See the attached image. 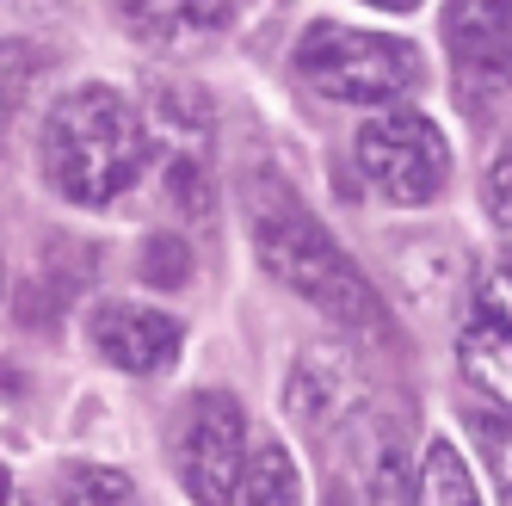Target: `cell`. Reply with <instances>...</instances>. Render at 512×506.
I'll return each mask as SVG.
<instances>
[{
	"instance_id": "6da1fadb",
	"label": "cell",
	"mask_w": 512,
	"mask_h": 506,
	"mask_svg": "<svg viewBox=\"0 0 512 506\" xmlns=\"http://www.w3.org/2000/svg\"><path fill=\"white\" fill-rule=\"evenodd\" d=\"M247 229H253V247H260V266L278 284H290L297 297H309L327 321H340V328H352L364 340L395 334V321H389L383 297L371 291V278L346 260V247L327 235L321 216L303 210V198L284 179H272V173L247 179Z\"/></svg>"
},
{
	"instance_id": "7a4b0ae2",
	"label": "cell",
	"mask_w": 512,
	"mask_h": 506,
	"mask_svg": "<svg viewBox=\"0 0 512 506\" xmlns=\"http://www.w3.org/2000/svg\"><path fill=\"white\" fill-rule=\"evenodd\" d=\"M38 161L68 204H112L155 161V136L124 93L75 87L50 105V118L38 130Z\"/></svg>"
},
{
	"instance_id": "3957f363",
	"label": "cell",
	"mask_w": 512,
	"mask_h": 506,
	"mask_svg": "<svg viewBox=\"0 0 512 506\" xmlns=\"http://www.w3.org/2000/svg\"><path fill=\"white\" fill-rule=\"evenodd\" d=\"M297 75L340 105H383L395 93L420 87V50L383 38V31H358L340 19H315L297 38Z\"/></svg>"
},
{
	"instance_id": "277c9868",
	"label": "cell",
	"mask_w": 512,
	"mask_h": 506,
	"mask_svg": "<svg viewBox=\"0 0 512 506\" xmlns=\"http://www.w3.org/2000/svg\"><path fill=\"white\" fill-rule=\"evenodd\" d=\"M247 463H253L247 414H241L235 395L204 389L173 414V469H179V482H186V494L198 506H229L241 494Z\"/></svg>"
},
{
	"instance_id": "5b68a950",
	"label": "cell",
	"mask_w": 512,
	"mask_h": 506,
	"mask_svg": "<svg viewBox=\"0 0 512 506\" xmlns=\"http://www.w3.org/2000/svg\"><path fill=\"white\" fill-rule=\"evenodd\" d=\"M358 167L389 204H432L451 179V142L426 112H377L358 124Z\"/></svg>"
},
{
	"instance_id": "8992f818",
	"label": "cell",
	"mask_w": 512,
	"mask_h": 506,
	"mask_svg": "<svg viewBox=\"0 0 512 506\" xmlns=\"http://www.w3.org/2000/svg\"><path fill=\"white\" fill-rule=\"evenodd\" d=\"M445 50L469 112L512 118V0H445Z\"/></svg>"
},
{
	"instance_id": "52a82bcc",
	"label": "cell",
	"mask_w": 512,
	"mask_h": 506,
	"mask_svg": "<svg viewBox=\"0 0 512 506\" xmlns=\"http://www.w3.org/2000/svg\"><path fill=\"white\" fill-rule=\"evenodd\" d=\"M149 136L161 142L167 192L192 216H210V112H204V99L186 93V87H161Z\"/></svg>"
},
{
	"instance_id": "ba28073f",
	"label": "cell",
	"mask_w": 512,
	"mask_h": 506,
	"mask_svg": "<svg viewBox=\"0 0 512 506\" xmlns=\"http://www.w3.org/2000/svg\"><path fill=\"white\" fill-rule=\"evenodd\" d=\"M87 340L105 365H118L130 377H155L167 371L179 346H186V328L167 309H142V303H99L87 315Z\"/></svg>"
},
{
	"instance_id": "9c48e42d",
	"label": "cell",
	"mask_w": 512,
	"mask_h": 506,
	"mask_svg": "<svg viewBox=\"0 0 512 506\" xmlns=\"http://www.w3.org/2000/svg\"><path fill=\"white\" fill-rule=\"evenodd\" d=\"M463 371L475 383H488L512 395V260H494L475 278V297L463 315Z\"/></svg>"
},
{
	"instance_id": "30bf717a",
	"label": "cell",
	"mask_w": 512,
	"mask_h": 506,
	"mask_svg": "<svg viewBox=\"0 0 512 506\" xmlns=\"http://www.w3.org/2000/svg\"><path fill=\"white\" fill-rule=\"evenodd\" d=\"M118 13L149 50H198L235 19V0H118Z\"/></svg>"
},
{
	"instance_id": "8fae6325",
	"label": "cell",
	"mask_w": 512,
	"mask_h": 506,
	"mask_svg": "<svg viewBox=\"0 0 512 506\" xmlns=\"http://www.w3.org/2000/svg\"><path fill=\"white\" fill-rule=\"evenodd\" d=\"M414 506H482V494H475V476L469 463L457 457V445L432 439L426 457H420V482H414Z\"/></svg>"
},
{
	"instance_id": "7c38bea8",
	"label": "cell",
	"mask_w": 512,
	"mask_h": 506,
	"mask_svg": "<svg viewBox=\"0 0 512 506\" xmlns=\"http://www.w3.org/2000/svg\"><path fill=\"white\" fill-rule=\"evenodd\" d=\"M241 506H303V476L278 439H266L253 451L247 476H241Z\"/></svg>"
},
{
	"instance_id": "4fadbf2b",
	"label": "cell",
	"mask_w": 512,
	"mask_h": 506,
	"mask_svg": "<svg viewBox=\"0 0 512 506\" xmlns=\"http://www.w3.org/2000/svg\"><path fill=\"white\" fill-rule=\"evenodd\" d=\"M469 432H475V451L488 457L494 482L512 506V408H469Z\"/></svg>"
},
{
	"instance_id": "5bb4252c",
	"label": "cell",
	"mask_w": 512,
	"mask_h": 506,
	"mask_svg": "<svg viewBox=\"0 0 512 506\" xmlns=\"http://www.w3.org/2000/svg\"><path fill=\"white\" fill-rule=\"evenodd\" d=\"M136 272L149 278V284H161V291H179V284L192 278V253H186V241H179V235H149V241H142Z\"/></svg>"
},
{
	"instance_id": "9a60e30c",
	"label": "cell",
	"mask_w": 512,
	"mask_h": 506,
	"mask_svg": "<svg viewBox=\"0 0 512 506\" xmlns=\"http://www.w3.org/2000/svg\"><path fill=\"white\" fill-rule=\"evenodd\" d=\"M68 506H136L130 482L118 469H99V463H81L75 476H68Z\"/></svg>"
},
{
	"instance_id": "2e32d148",
	"label": "cell",
	"mask_w": 512,
	"mask_h": 506,
	"mask_svg": "<svg viewBox=\"0 0 512 506\" xmlns=\"http://www.w3.org/2000/svg\"><path fill=\"white\" fill-rule=\"evenodd\" d=\"M482 198H488V216L500 229H512V136L494 149V161H488V173H482Z\"/></svg>"
},
{
	"instance_id": "e0dca14e",
	"label": "cell",
	"mask_w": 512,
	"mask_h": 506,
	"mask_svg": "<svg viewBox=\"0 0 512 506\" xmlns=\"http://www.w3.org/2000/svg\"><path fill=\"white\" fill-rule=\"evenodd\" d=\"M371 7H383V13H414L420 0H371Z\"/></svg>"
},
{
	"instance_id": "ac0fdd59",
	"label": "cell",
	"mask_w": 512,
	"mask_h": 506,
	"mask_svg": "<svg viewBox=\"0 0 512 506\" xmlns=\"http://www.w3.org/2000/svg\"><path fill=\"white\" fill-rule=\"evenodd\" d=\"M334 506H352V500H346V494H340V500H334Z\"/></svg>"
}]
</instances>
